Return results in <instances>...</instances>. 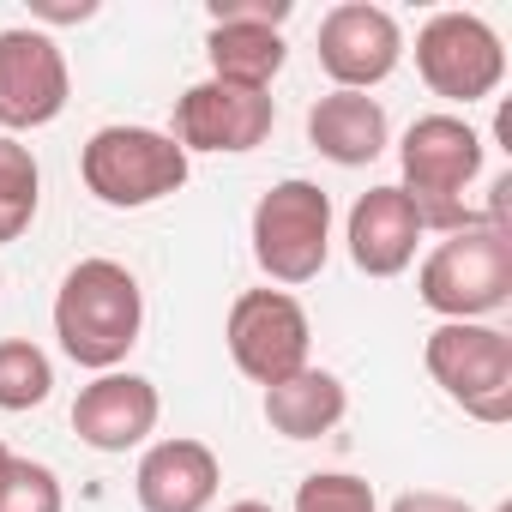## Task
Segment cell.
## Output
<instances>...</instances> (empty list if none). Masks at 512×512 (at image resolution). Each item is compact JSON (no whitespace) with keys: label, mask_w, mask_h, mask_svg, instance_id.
Segmentation results:
<instances>
[{"label":"cell","mask_w":512,"mask_h":512,"mask_svg":"<svg viewBox=\"0 0 512 512\" xmlns=\"http://www.w3.org/2000/svg\"><path fill=\"white\" fill-rule=\"evenodd\" d=\"M145 332V290L121 260H79L61 290H55V338L61 350L91 368V374H115L127 362V350Z\"/></svg>","instance_id":"cell-1"},{"label":"cell","mask_w":512,"mask_h":512,"mask_svg":"<svg viewBox=\"0 0 512 512\" xmlns=\"http://www.w3.org/2000/svg\"><path fill=\"white\" fill-rule=\"evenodd\" d=\"M398 169H404L398 187L416 205L422 235L428 229L452 235V229L482 223V211L464 205V187L482 175V133L464 115H446V109L440 115H416L410 133H404V145H398Z\"/></svg>","instance_id":"cell-2"},{"label":"cell","mask_w":512,"mask_h":512,"mask_svg":"<svg viewBox=\"0 0 512 512\" xmlns=\"http://www.w3.org/2000/svg\"><path fill=\"white\" fill-rule=\"evenodd\" d=\"M416 296L440 320H488V314H500L512 302V229L482 217V223L452 229L446 241H434V253L416 272Z\"/></svg>","instance_id":"cell-3"},{"label":"cell","mask_w":512,"mask_h":512,"mask_svg":"<svg viewBox=\"0 0 512 512\" xmlns=\"http://www.w3.org/2000/svg\"><path fill=\"white\" fill-rule=\"evenodd\" d=\"M422 368L434 386L476 422H512V332L494 320H440L422 344Z\"/></svg>","instance_id":"cell-4"},{"label":"cell","mask_w":512,"mask_h":512,"mask_svg":"<svg viewBox=\"0 0 512 512\" xmlns=\"http://www.w3.org/2000/svg\"><path fill=\"white\" fill-rule=\"evenodd\" d=\"M187 169H193L187 151L157 127H121L115 121V127H97L79 151L85 187L115 211H139V205H157V199L181 193Z\"/></svg>","instance_id":"cell-5"},{"label":"cell","mask_w":512,"mask_h":512,"mask_svg":"<svg viewBox=\"0 0 512 512\" xmlns=\"http://www.w3.org/2000/svg\"><path fill=\"white\" fill-rule=\"evenodd\" d=\"M332 253V199L326 187L290 175L253 205V260L272 284H314Z\"/></svg>","instance_id":"cell-6"},{"label":"cell","mask_w":512,"mask_h":512,"mask_svg":"<svg viewBox=\"0 0 512 512\" xmlns=\"http://www.w3.org/2000/svg\"><path fill=\"white\" fill-rule=\"evenodd\" d=\"M223 344H229V362L253 386H278V380L308 368L314 326H308V308L290 290H241L235 308H229Z\"/></svg>","instance_id":"cell-7"},{"label":"cell","mask_w":512,"mask_h":512,"mask_svg":"<svg viewBox=\"0 0 512 512\" xmlns=\"http://www.w3.org/2000/svg\"><path fill=\"white\" fill-rule=\"evenodd\" d=\"M416 73L446 103H482L506 79V43L476 13H434L416 31Z\"/></svg>","instance_id":"cell-8"},{"label":"cell","mask_w":512,"mask_h":512,"mask_svg":"<svg viewBox=\"0 0 512 512\" xmlns=\"http://www.w3.org/2000/svg\"><path fill=\"white\" fill-rule=\"evenodd\" d=\"M67 97H73V73L49 31L37 25L0 31V127H7V139L61 121Z\"/></svg>","instance_id":"cell-9"},{"label":"cell","mask_w":512,"mask_h":512,"mask_svg":"<svg viewBox=\"0 0 512 512\" xmlns=\"http://www.w3.org/2000/svg\"><path fill=\"white\" fill-rule=\"evenodd\" d=\"M278 127V97L272 91H241V85H223V79H199L181 91L175 103V145L193 157V151H260Z\"/></svg>","instance_id":"cell-10"},{"label":"cell","mask_w":512,"mask_h":512,"mask_svg":"<svg viewBox=\"0 0 512 512\" xmlns=\"http://www.w3.org/2000/svg\"><path fill=\"white\" fill-rule=\"evenodd\" d=\"M314 55L326 67V79L338 91H374L398 73L404 61V31L386 7L374 0H344L320 19V37H314Z\"/></svg>","instance_id":"cell-11"},{"label":"cell","mask_w":512,"mask_h":512,"mask_svg":"<svg viewBox=\"0 0 512 512\" xmlns=\"http://www.w3.org/2000/svg\"><path fill=\"white\" fill-rule=\"evenodd\" d=\"M163 416V398L145 374H97L91 386H79L73 398V434L91 446V452H133L151 440Z\"/></svg>","instance_id":"cell-12"},{"label":"cell","mask_w":512,"mask_h":512,"mask_svg":"<svg viewBox=\"0 0 512 512\" xmlns=\"http://www.w3.org/2000/svg\"><path fill=\"white\" fill-rule=\"evenodd\" d=\"M344 241H350L356 272H368V278H398V272L416 266L422 217H416V205L404 199L398 181H380V187H368V193L350 205Z\"/></svg>","instance_id":"cell-13"},{"label":"cell","mask_w":512,"mask_h":512,"mask_svg":"<svg viewBox=\"0 0 512 512\" xmlns=\"http://www.w3.org/2000/svg\"><path fill=\"white\" fill-rule=\"evenodd\" d=\"M223 488V464L205 440H157L145 446L139 470H133V494L145 512H205Z\"/></svg>","instance_id":"cell-14"},{"label":"cell","mask_w":512,"mask_h":512,"mask_svg":"<svg viewBox=\"0 0 512 512\" xmlns=\"http://www.w3.org/2000/svg\"><path fill=\"white\" fill-rule=\"evenodd\" d=\"M308 145L338 169H368L392 145V121L368 91H332L308 109Z\"/></svg>","instance_id":"cell-15"},{"label":"cell","mask_w":512,"mask_h":512,"mask_svg":"<svg viewBox=\"0 0 512 512\" xmlns=\"http://www.w3.org/2000/svg\"><path fill=\"white\" fill-rule=\"evenodd\" d=\"M205 55H211V79L241 85V91H272V79L290 61L284 25L272 19H211Z\"/></svg>","instance_id":"cell-16"},{"label":"cell","mask_w":512,"mask_h":512,"mask_svg":"<svg viewBox=\"0 0 512 512\" xmlns=\"http://www.w3.org/2000/svg\"><path fill=\"white\" fill-rule=\"evenodd\" d=\"M344 410H350V386L332 368H314V362L302 374L266 386V422L284 440H320L344 422Z\"/></svg>","instance_id":"cell-17"},{"label":"cell","mask_w":512,"mask_h":512,"mask_svg":"<svg viewBox=\"0 0 512 512\" xmlns=\"http://www.w3.org/2000/svg\"><path fill=\"white\" fill-rule=\"evenodd\" d=\"M37 205H43L37 151H31L25 139H7V133H0V247L19 241V235L37 223Z\"/></svg>","instance_id":"cell-18"},{"label":"cell","mask_w":512,"mask_h":512,"mask_svg":"<svg viewBox=\"0 0 512 512\" xmlns=\"http://www.w3.org/2000/svg\"><path fill=\"white\" fill-rule=\"evenodd\" d=\"M55 392V362L31 338H0V410H37Z\"/></svg>","instance_id":"cell-19"},{"label":"cell","mask_w":512,"mask_h":512,"mask_svg":"<svg viewBox=\"0 0 512 512\" xmlns=\"http://www.w3.org/2000/svg\"><path fill=\"white\" fill-rule=\"evenodd\" d=\"M0 512H67L61 476L37 458H7L0 464Z\"/></svg>","instance_id":"cell-20"},{"label":"cell","mask_w":512,"mask_h":512,"mask_svg":"<svg viewBox=\"0 0 512 512\" xmlns=\"http://www.w3.org/2000/svg\"><path fill=\"white\" fill-rule=\"evenodd\" d=\"M296 512H380L374 488L350 470H314L296 488Z\"/></svg>","instance_id":"cell-21"},{"label":"cell","mask_w":512,"mask_h":512,"mask_svg":"<svg viewBox=\"0 0 512 512\" xmlns=\"http://www.w3.org/2000/svg\"><path fill=\"white\" fill-rule=\"evenodd\" d=\"M211 19H272V25H284L290 0H217Z\"/></svg>","instance_id":"cell-22"},{"label":"cell","mask_w":512,"mask_h":512,"mask_svg":"<svg viewBox=\"0 0 512 512\" xmlns=\"http://www.w3.org/2000/svg\"><path fill=\"white\" fill-rule=\"evenodd\" d=\"M392 512H476V506L458 500V494H440V488H410V494L392 500Z\"/></svg>","instance_id":"cell-23"},{"label":"cell","mask_w":512,"mask_h":512,"mask_svg":"<svg viewBox=\"0 0 512 512\" xmlns=\"http://www.w3.org/2000/svg\"><path fill=\"white\" fill-rule=\"evenodd\" d=\"M31 13H37V19H55V25H73V19H91V13H97V0H79V7H55V0H37Z\"/></svg>","instance_id":"cell-24"},{"label":"cell","mask_w":512,"mask_h":512,"mask_svg":"<svg viewBox=\"0 0 512 512\" xmlns=\"http://www.w3.org/2000/svg\"><path fill=\"white\" fill-rule=\"evenodd\" d=\"M223 512H278V506H266V500H235V506H223Z\"/></svg>","instance_id":"cell-25"},{"label":"cell","mask_w":512,"mask_h":512,"mask_svg":"<svg viewBox=\"0 0 512 512\" xmlns=\"http://www.w3.org/2000/svg\"><path fill=\"white\" fill-rule=\"evenodd\" d=\"M7 458H13V452H7V440H0V464H7Z\"/></svg>","instance_id":"cell-26"}]
</instances>
